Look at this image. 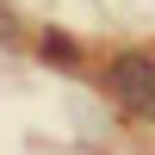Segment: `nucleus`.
<instances>
[{
	"label": "nucleus",
	"mask_w": 155,
	"mask_h": 155,
	"mask_svg": "<svg viewBox=\"0 0 155 155\" xmlns=\"http://www.w3.org/2000/svg\"><path fill=\"white\" fill-rule=\"evenodd\" d=\"M19 37H25L19 12H12V0H0V44H19Z\"/></svg>",
	"instance_id": "3"
},
{
	"label": "nucleus",
	"mask_w": 155,
	"mask_h": 155,
	"mask_svg": "<svg viewBox=\"0 0 155 155\" xmlns=\"http://www.w3.org/2000/svg\"><path fill=\"white\" fill-rule=\"evenodd\" d=\"M37 56L56 62V68H81V44H74L68 31H56V25H44V31H37Z\"/></svg>",
	"instance_id": "2"
},
{
	"label": "nucleus",
	"mask_w": 155,
	"mask_h": 155,
	"mask_svg": "<svg viewBox=\"0 0 155 155\" xmlns=\"http://www.w3.org/2000/svg\"><path fill=\"white\" fill-rule=\"evenodd\" d=\"M106 99L124 112L130 124H155V50H112L106 56Z\"/></svg>",
	"instance_id": "1"
}]
</instances>
